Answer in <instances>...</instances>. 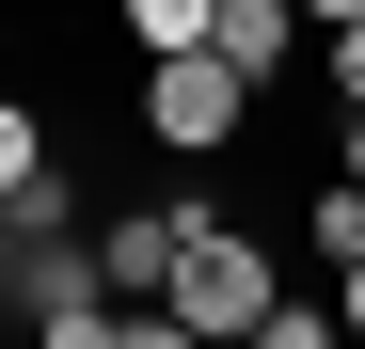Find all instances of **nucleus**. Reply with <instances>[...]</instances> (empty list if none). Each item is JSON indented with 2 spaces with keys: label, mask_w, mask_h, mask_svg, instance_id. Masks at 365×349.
<instances>
[{
  "label": "nucleus",
  "mask_w": 365,
  "mask_h": 349,
  "mask_svg": "<svg viewBox=\"0 0 365 349\" xmlns=\"http://www.w3.org/2000/svg\"><path fill=\"white\" fill-rule=\"evenodd\" d=\"M175 222H191V270H175V333H191V349H255L270 318H286V254L270 239H238V222L222 207H175Z\"/></svg>",
  "instance_id": "1"
},
{
  "label": "nucleus",
  "mask_w": 365,
  "mask_h": 349,
  "mask_svg": "<svg viewBox=\"0 0 365 349\" xmlns=\"http://www.w3.org/2000/svg\"><path fill=\"white\" fill-rule=\"evenodd\" d=\"M0 302H16V222H0Z\"/></svg>",
  "instance_id": "11"
},
{
  "label": "nucleus",
  "mask_w": 365,
  "mask_h": 349,
  "mask_svg": "<svg viewBox=\"0 0 365 349\" xmlns=\"http://www.w3.org/2000/svg\"><path fill=\"white\" fill-rule=\"evenodd\" d=\"M16 302H32V318H80V302H111L96 239H48V254H16Z\"/></svg>",
  "instance_id": "4"
},
{
  "label": "nucleus",
  "mask_w": 365,
  "mask_h": 349,
  "mask_svg": "<svg viewBox=\"0 0 365 349\" xmlns=\"http://www.w3.org/2000/svg\"><path fill=\"white\" fill-rule=\"evenodd\" d=\"M318 80H334V95L365 111V0H349V16H318Z\"/></svg>",
  "instance_id": "6"
},
{
  "label": "nucleus",
  "mask_w": 365,
  "mask_h": 349,
  "mask_svg": "<svg viewBox=\"0 0 365 349\" xmlns=\"http://www.w3.org/2000/svg\"><path fill=\"white\" fill-rule=\"evenodd\" d=\"M207 32H222V0H128V48H143V64H207Z\"/></svg>",
  "instance_id": "5"
},
{
  "label": "nucleus",
  "mask_w": 365,
  "mask_h": 349,
  "mask_svg": "<svg viewBox=\"0 0 365 349\" xmlns=\"http://www.w3.org/2000/svg\"><path fill=\"white\" fill-rule=\"evenodd\" d=\"M207 64H222L238 95H270V80L302 64V16H286V0H222V32H207Z\"/></svg>",
  "instance_id": "3"
},
{
  "label": "nucleus",
  "mask_w": 365,
  "mask_h": 349,
  "mask_svg": "<svg viewBox=\"0 0 365 349\" xmlns=\"http://www.w3.org/2000/svg\"><path fill=\"white\" fill-rule=\"evenodd\" d=\"M143 127H159L175 159H222L238 127H255V95H238L222 64H143Z\"/></svg>",
  "instance_id": "2"
},
{
  "label": "nucleus",
  "mask_w": 365,
  "mask_h": 349,
  "mask_svg": "<svg viewBox=\"0 0 365 349\" xmlns=\"http://www.w3.org/2000/svg\"><path fill=\"white\" fill-rule=\"evenodd\" d=\"M334 333H349V349H365V270H349V286H334Z\"/></svg>",
  "instance_id": "9"
},
{
  "label": "nucleus",
  "mask_w": 365,
  "mask_h": 349,
  "mask_svg": "<svg viewBox=\"0 0 365 349\" xmlns=\"http://www.w3.org/2000/svg\"><path fill=\"white\" fill-rule=\"evenodd\" d=\"M255 349H349V333H334V302H286V318H270Z\"/></svg>",
  "instance_id": "8"
},
{
  "label": "nucleus",
  "mask_w": 365,
  "mask_h": 349,
  "mask_svg": "<svg viewBox=\"0 0 365 349\" xmlns=\"http://www.w3.org/2000/svg\"><path fill=\"white\" fill-rule=\"evenodd\" d=\"M32 174H48V127H32V111H16V95H0V207H16V191H32Z\"/></svg>",
  "instance_id": "7"
},
{
  "label": "nucleus",
  "mask_w": 365,
  "mask_h": 349,
  "mask_svg": "<svg viewBox=\"0 0 365 349\" xmlns=\"http://www.w3.org/2000/svg\"><path fill=\"white\" fill-rule=\"evenodd\" d=\"M334 174H349V191H365V111H349V143H334Z\"/></svg>",
  "instance_id": "10"
}]
</instances>
